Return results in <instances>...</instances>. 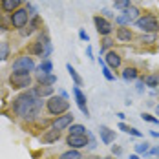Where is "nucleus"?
I'll list each match as a JSON object with an SVG mask.
<instances>
[{
	"instance_id": "nucleus-43",
	"label": "nucleus",
	"mask_w": 159,
	"mask_h": 159,
	"mask_svg": "<svg viewBox=\"0 0 159 159\" xmlns=\"http://www.w3.org/2000/svg\"><path fill=\"white\" fill-rule=\"evenodd\" d=\"M156 110H157V113H159V104H157V108H156Z\"/></svg>"
},
{
	"instance_id": "nucleus-44",
	"label": "nucleus",
	"mask_w": 159,
	"mask_h": 159,
	"mask_svg": "<svg viewBox=\"0 0 159 159\" xmlns=\"http://www.w3.org/2000/svg\"><path fill=\"white\" fill-rule=\"evenodd\" d=\"M99 159H110V157H99Z\"/></svg>"
},
{
	"instance_id": "nucleus-27",
	"label": "nucleus",
	"mask_w": 159,
	"mask_h": 159,
	"mask_svg": "<svg viewBox=\"0 0 159 159\" xmlns=\"http://www.w3.org/2000/svg\"><path fill=\"white\" fill-rule=\"evenodd\" d=\"M144 86H150V88H157L159 86V77L157 75H148V77H144Z\"/></svg>"
},
{
	"instance_id": "nucleus-40",
	"label": "nucleus",
	"mask_w": 159,
	"mask_h": 159,
	"mask_svg": "<svg viewBox=\"0 0 159 159\" xmlns=\"http://www.w3.org/2000/svg\"><path fill=\"white\" fill-rule=\"evenodd\" d=\"M117 117H119V119H121V121H125V117H126V115H125V113H123V111H119V113H117Z\"/></svg>"
},
{
	"instance_id": "nucleus-29",
	"label": "nucleus",
	"mask_w": 159,
	"mask_h": 159,
	"mask_svg": "<svg viewBox=\"0 0 159 159\" xmlns=\"http://www.w3.org/2000/svg\"><path fill=\"white\" fill-rule=\"evenodd\" d=\"M113 6L117 7V9H126V7H130V0H113Z\"/></svg>"
},
{
	"instance_id": "nucleus-8",
	"label": "nucleus",
	"mask_w": 159,
	"mask_h": 159,
	"mask_svg": "<svg viewBox=\"0 0 159 159\" xmlns=\"http://www.w3.org/2000/svg\"><path fill=\"white\" fill-rule=\"evenodd\" d=\"M135 26H137L141 31H156V30H157V20H156V16L146 15V16H143V18H137V20H135Z\"/></svg>"
},
{
	"instance_id": "nucleus-12",
	"label": "nucleus",
	"mask_w": 159,
	"mask_h": 159,
	"mask_svg": "<svg viewBox=\"0 0 159 159\" xmlns=\"http://www.w3.org/2000/svg\"><path fill=\"white\" fill-rule=\"evenodd\" d=\"M93 22H95V28H97V31H99V35H110L111 33V24L104 16H95Z\"/></svg>"
},
{
	"instance_id": "nucleus-5",
	"label": "nucleus",
	"mask_w": 159,
	"mask_h": 159,
	"mask_svg": "<svg viewBox=\"0 0 159 159\" xmlns=\"http://www.w3.org/2000/svg\"><path fill=\"white\" fill-rule=\"evenodd\" d=\"M11 26L16 28V30H22L26 24H28V20H30V13H28V9H24V7H18L16 11L11 13Z\"/></svg>"
},
{
	"instance_id": "nucleus-22",
	"label": "nucleus",
	"mask_w": 159,
	"mask_h": 159,
	"mask_svg": "<svg viewBox=\"0 0 159 159\" xmlns=\"http://www.w3.org/2000/svg\"><path fill=\"white\" fill-rule=\"evenodd\" d=\"M99 64H101V71H102L104 79H106V80H115V75L111 73V68H108V64L104 62L101 57H99Z\"/></svg>"
},
{
	"instance_id": "nucleus-7",
	"label": "nucleus",
	"mask_w": 159,
	"mask_h": 159,
	"mask_svg": "<svg viewBox=\"0 0 159 159\" xmlns=\"http://www.w3.org/2000/svg\"><path fill=\"white\" fill-rule=\"evenodd\" d=\"M35 70V62H33L31 57L28 55H22L18 57L15 62H13V71H22V73H30Z\"/></svg>"
},
{
	"instance_id": "nucleus-1",
	"label": "nucleus",
	"mask_w": 159,
	"mask_h": 159,
	"mask_svg": "<svg viewBox=\"0 0 159 159\" xmlns=\"http://www.w3.org/2000/svg\"><path fill=\"white\" fill-rule=\"evenodd\" d=\"M42 104H44V101L37 95L31 88V90L20 93V95L15 99V102H13V111H15L20 119H24V121H33V119H37V115L40 113Z\"/></svg>"
},
{
	"instance_id": "nucleus-18",
	"label": "nucleus",
	"mask_w": 159,
	"mask_h": 159,
	"mask_svg": "<svg viewBox=\"0 0 159 159\" xmlns=\"http://www.w3.org/2000/svg\"><path fill=\"white\" fill-rule=\"evenodd\" d=\"M20 2H22V0H2V9L7 11V13H13V11L18 9Z\"/></svg>"
},
{
	"instance_id": "nucleus-38",
	"label": "nucleus",
	"mask_w": 159,
	"mask_h": 159,
	"mask_svg": "<svg viewBox=\"0 0 159 159\" xmlns=\"http://www.w3.org/2000/svg\"><path fill=\"white\" fill-rule=\"evenodd\" d=\"M86 55H88V59H93V57H92V48H90V46L86 48Z\"/></svg>"
},
{
	"instance_id": "nucleus-41",
	"label": "nucleus",
	"mask_w": 159,
	"mask_h": 159,
	"mask_svg": "<svg viewBox=\"0 0 159 159\" xmlns=\"http://www.w3.org/2000/svg\"><path fill=\"white\" fill-rule=\"evenodd\" d=\"M146 40V42H150V40H154V37H143V42Z\"/></svg>"
},
{
	"instance_id": "nucleus-20",
	"label": "nucleus",
	"mask_w": 159,
	"mask_h": 159,
	"mask_svg": "<svg viewBox=\"0 0 159 159\" xmlns=\"http://www.w3.org/2000/svg\"><path fill=\"white\" fill-rule=\"evenodd\" d=\"M119 130H123L125 134H130V135H134V137H143V132H141V130H137V128H134V126H128L123 121L119 123Z\"/></svg>"
},
{
	"instance_id": "nucleus-28",
	"label": "nucleus",
	"mask_w": 159,
	"mask_h": 159,
	"mask_svg": "<svg viewBox=\"0 0 159 159\" xmlns=\"http://www.w3.org/2000/svg\"><path fill=\"white\" fill-rule=\"evenodd\" d=\"M39 71H44V73H51L53 71V62L49 61V59H44L40 66H39Z\"/></svg>"
},
{
	"instance_id": "nucleus-10",
	"label": "nucleus",
	"mask_w": 159,
	"mask_h": 159,
	"mask_svg": "<svg viewBox=\"0 0 159 159\" xmlns=\"http://www.w3.org/2000/svg\"><path fill=\"white\" fill-rule=\"evenodd\" d=\"M73 113H66V115H59L55 121H53V128L55 130H66V128H70L71 126V123H73Z\"/></svg>"
},
{
	"instance_id": "nucleus-3",
	"label": "nucleus",
	"mask_w": 159,
	"mask_h": 159,
	"mask_svg": "<svg viewBox=\"0 0 159 159\" xmlns=\"http://www.w3.org/2000/svg\"><path fill=\"white\" fill-rule=\"evenodd\" d=\"M51 49H53V46H51V42H49L48 35H40L39 40L31 46L30 51H31L33 55H39V57L44 61V59H48L49 55H51Z\"/></svg>"
},
{
	"instance_id": "nucleus-9",
	"label": "nucleus",
	"mask_w": 159,
	"mask_h": 159,
	"mask_svg": "<svg viewBox=\"0 0 159 159\" xmlns=\"http://www.w3.org/2000/svg\"><path fill=\"white\" fill-rule=\"evenodd\" d=\"M73 97H75V102H77V106L80 108V111L84 113V117H90V110L86 106V95L82 93V90H80L79 86L73 88Z\"/></svg>"
},
{
	"instance_id": "nucleus-32",
	"label": "nucleus",
	"mask_w": 159,
	"mask_h": 159,
	"mask_svg": "<svg viewBox=\"0 0 159 159\" xmlns=\"http://www.w3.org/2000/svg\"><path fill=\"white\" fill-rule=\"evenodd\" d=\"M86 135H88V148H90V150H93V148L97 146V141H95V137H93V135H92L90 132H88Z\"/></svg>"
},
{
	"instance_id": "nucleus-16",
	"label": "nucleus",
	"mask_w": 159,
	"mask_h": 159,
	"mask_svg": "<svg viewBox=\"0 0 159 159\" xmlns=\"http://www.w3.org/2000/svg\"><path fill=\"white\" fill-rule=\"evenodd\" d=\"M37 80L39 84H48V86H53L57 82V77L53 73H44V71H37Z\"/></svg>"
},
{
	"instance_id": "nucleus-42",
	"label": "nucleus",
	"mask_w": 159,
	"mask_h": 159,
	"mask_svg": "<svg viewBox=\"0 0 159 159\" xmlns=\"http://www.w3.org/2000/svg\"><path fill=\"white\" fill-rule=\"evenodd\" d=\"M128 159H141V157H139L137 154H132V156H130V157H128Z\"/></svg>"
},
{
	"instance_id": "nucleus-36",
	"label": "nucleus",
	"mask_w": 159,
	"mask_h": 159,
	"mask_svg": "<svg viewBox=\"0 0 159 159\" xmlns=\"http://www.w3.org/2000/svg\"><path fill=\"white\" fill-rule=\"evenodd\" d=\"M0 30H2V31H6V30H9V28H7V22H6L4 18H0Z\"/></svg>"
},
{
	"instance_id": "nucleus-4",
	"label": "nucleus",
	"mask_w": 159,
	"mask_h": 159,
	"mask_svg": "<svg viewBox=\"0 0 159 159\" xmlns=\"http://www.w3.org/2000/svg\"><path fill=\"white\" fill-rule=\"evenodd\" d=\"M9 84H11L13 88H16V90H20V88H28V86H31V77H30V73L13 71L11 77H9Z\"/></svg>"
},
{
	"instance_id": "nucleus-21",
	"label": "nucleus",
	"mask_w": 159,
	"mask_h": 159,
	"mask_svg": "<svg viewBox=\"0 0 159 159\" xmlns=\"http://www.w3.org/2000/svg\"><path fill=\"white\" fill-rule=\"evenodd\" d=\"M66 70H68V73H70V77L73 79V82H75V86H82V77H80L79 73H77V70L71 66V64H66Z\"/></svg>"
},
{
	"instance_id": "nucleus-37",
	"label": "nucleus",
	"mask_w": 159,
	"mask_h": 159,
	"mask_svg": "<svg viewBox=\"0 0 159 159\" xmlns=\"http://www.w3.org/2000/svg\"><path fill=\"white\" fill-rule=\"evenodd\" d=\"M152 156H159V146H156V148H152V150H148Z\"/></svg>"
},
{
	"instance_id": "nucleus-13",
	"label": "nucleus",
	"mask_w": 159,
	"mask_h": 159,
	"mask_svg": "<svg viewBox=\"0 0 159 159\" xmlns=\"http://www.w3.org/2000/svg\"><path fill=\"white\" fill-rule=\"evenodd\" d=\"M59 137H61V132H59V130H55V128L51 126L48 132H44V134H42V137H40V143L51 144V143H55V141H59Z\"/></svg>"
},
{
	"instance_id": "nucleus-11",
	"label": "nucleus",
	"mask_w": 159,
	"mask_h": 159,
	"mask_svg": "<svg viewBox=\"0 0 159 159\" xmlns=\"http://www.w3.org/2000/svg\"><path fill=\"white\" fill-rule=\"evenodd\" d=\"M66 143L70 144L71 150H79V148H84L88 144V135H68Z\"/></svg>"
},
{
	"instance_id": "nucleus-34",
	"label": "nucleus",
	"mask_w": 159,
	"mask_h": 159,
	"mask_svg": "<svg viewBox=\"0 0 159 159\" xmlns=\"http://www.w3.org/2000/svg\"><path fill=\"white\" fill-rule=\"evenodd\" d=\"M111 152H113L115 156H121V154H123V148H121V146H111Z\"/></svg>"
},
{
	"instance_id": "nucleus-17",
	"label": "nucleus",
	"mask_w": 159,
	"mask_h": 159,
	"mask_svg": "<svg viewBox=\"0 0 159 159\" xmlns=\"http://www.w3.org/2000/svg\"><path fill=\"white\" fill-rule=\"evenodd\" d=\"M33 92L40 97V99H42V97H51V95H53V86H48V84H39V86H35V88H33Z\"/></svg>"
},
{
	"instance_id": "nucleus-26",
	"label": "nucleus",
	"mask_w": 159,
	"mask_h": 159,
	"mask_svg": "<svg viewBox=\"0 0 159 159\" xmlns=\"http://www.w3.org/2000/svg\"><path fill=\"white\" fill-rule=\"evenodd\" d=\"M59 159H82V156H80L79 150H68V152L61 154V157Z\"/></svg>"
},
{
	"instance_id": "nucleus-35",
	"label": "nucleus",
	"mask_w": 159,
	"mask_h": 159,
	"mask_svg": "<svg viewBox=\"0 0 159 159\" xmlns=\"http://www.w3.org/2000/svg\"><path fill=\"white\" fill-rule=\"evenodd\" d=\"M79 37H80V40H86V42H88V39H90V37H88V33L84 31V30H80V31H79Z\"/></svg>"
},
{
	"instance_id": "nucleus-31",
	"label": "nucleus",
	"mask_w": 159,
	"mask_h": 159,
	"mask_svg": "<svg viewBox=\"0 0 159 159\" xmlns=\"http://www.w3.org/2000/svg\"><path fill=\"white\" fill-rule=\"evenodd\" d=\"M141 117H143V121H146V123H152V125H159V119H157V117H154V115H150V113H143Z\"/></svg>"
},
{
	"instance_id": "nucleus-6",
	"label": "nucleus",
	"mask_w": 159,
	"mask_h": 159,
	"mask_svg": "<svg viewBox=\"0 0 159 159\" xmlns=\"http://www.w3.org/2000/svg\"><path fill=\"white\" fill-rule=\"evenodd\" d=\"M137 16H139V9H137V7H134V6H130V7H126L121 15H117L115 22H117V24H121V26H126V24L135 22V20H137Z\"/></svg>"
},
{
	"instance_id": "nucleus-19",
	"label": "nucleus",
	"mask_w": 159,
	"mask_h": 159,
	"mask_svg": "<svg viewBox=\"0 0 159 159\" xmlns=\"http://www.w3.org/2000/svg\"><path fill=\"white\" fill-rule=\"evenodd\" d=\"M115 35H117V40H119V42H130V40H132V37H134L132 31H130L128 28H119Z\"/></svg>"
},
{
	"instance_id": "nucleus-39",
	"label": "nucleus",
	"mask_w": 159,
	"mask_h": 159,
	"mask_svg": "<svg viewBox=\"0 0 159 159\" xmlns=\"http://www.w3.org/2000/svg\"><path fill=\"white\" fill-rule=\"evenodd\" d=\"M143 86L144 82H137V92H143Z\"/></svg>"
},
{
	"instance_id": "nucleus-25",
	"label": "nucleus",
	"mask_w": 159,
	"mask_h": 159,
	"mask_svg": "<svg viewBox=\"0 0 159 159\" xmlns=\"http://www.w3.org/2000/svg\"><path fill=\"white\" fill-rule=\"evenodd\" d=\"M9 57V44L6 40H0V62Z\"/></svg>"
},
{
	"instance_id": "nucleus-14",
	"label": "nucleus",
	"mask_w": 159,
	"mask_h": 159,
	"mask_svg": "<svg viewBox=\"0 0 159 159\" xmlns=\"http://www.w3.org/2000/svg\"><path fill=\"white\" fill-rule=\"evenodd\" d=\"M99 135H101V141L104 144H111L115 141V132L110 130L108 126H99Z\"/></svg>"
},
{
	"instance_id": "nucleus-23",
	"label": "nucleus",
	"mask_w": 159,
	"mask_h": 159,
	"mask_svg": "<svg viewBox=\"0 0 159 159\" xmlns=\"http://www.w3.org/2000/svg\"><path fill=\"white\" fill-rule=\"evenodd\" d=\"M137 75H139V73H137L135 68H125V70H123V79L125 80H135Z\"/></svg>"
},
{
	"instance_id": "nucleus-2",
	"label": "nucleus",
	"mask_w": 159,
	"mask_h": 159,
	"mask_svg": "<svg viewBox=\"0 0 159 159\" xmlns=\"http://www.w3.org/2000/svg\"><path fill=\"white\" fill-rule=\"evenodd\" d=\"M68 108H70V102L62 95H51L46 101V110L51 115H62L64 111H68Z\"/></svg>"
},
{
	"instance_id": "nucleus-30",
	"label": "nucleus",
	"mask_w": 159,
	"mask_h": 159,
	"mask_svg": "<svg viewBox=\"0 0 159 159\" xmlns=\"http://www.w3.org/2000/svg\"><path fill=\"white\" fill-rule=\"evenodd\" d=\"M148 150H150L148 143H139V144H135V152H137V154H148Z\"/></svg>"
},
{
	"instance_id": "nucleus-15",
	"label": "nucleus",
	"mask_w": 159,
	"mask_h": 159,
	"mask_svg": "<svg viewBox=\"0 0 159 159\" xmlns=\"http://www.w3.org/2000/svg\"><path fill=\"white\" fill-rule=\"evenodd\" d=\"M104 62L108 64V68H111V70H117V68L121 66V55H119V53H115V51H108V53H106Z\"/></svg>"
},
{
	"instance_id": "nucleus-24",
	"label": "nucleus",
	"mask_w": 159,
	"mask_h": 159,
	"mask_svg": "<svg viewBox=\"0 0 159 159\" xmlns=\"http://www.w3.org/2000/svg\"><path fill=\"white\" fill-rule=\"evenodd\" d=\"M68 132H70V135H86L88 134L86 128L82 126V125H71V126L68 128Z\"/></svg>"
},
{
	"instance_id": "nucleus-33",
	"label": "nucleus",
	"mask_w": 159,
	"mask_h": 159,
	"mask_svg": "<svg viewBox=\"0 0 159 159\" xmlns=\"http://www.w3.org/2000/svg\"><path fill=\"white\" fill-rule=\"evenodd\" d=\"M110 46H111V40L104 39V40H102V46H101V53H104V49H108Z\"/></svg>"
}]
</instances>
